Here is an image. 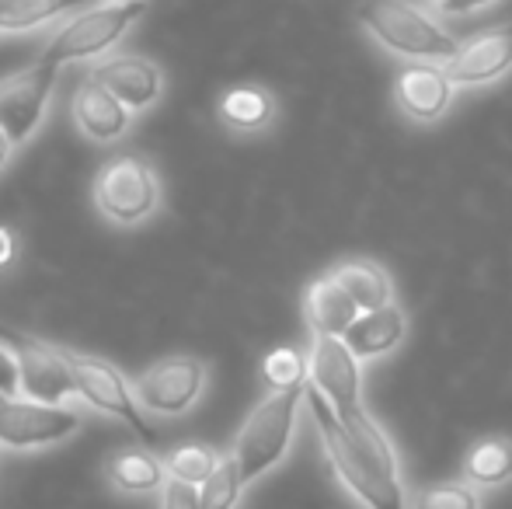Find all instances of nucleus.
<instances>
[{
  "label": "nucleus",
  "instance_id": "obj_14",
  "mask_svg": "<svg viewBox=\"0 0 512 509\" xmlns=\"http://www.w3.org/2000/svg\"><path fill=\"white\" fill-rule=\"evenodd\" d=\"M453 88L443 63H418L408 60V67L398 70L394 77V98L398 109L405 112L411 123H436L446 116L453 105Z\"/></svg>",
  "mask_w": 512,
  "mask_h": 509
},
{
  "label": "nucleus",
  "instance_id": "obj_22",
  "mask_svg": "<svg viewBox=\"0 0 512 509\" xmlns=\"http://www.w3.org/2000/svg\"><path fill=\"white\" fill-rule=\"evenodd\" d=\"M464 475L471 485H506L512 478V443L481 440L464 461Z\"/></svg>",
  "mask_w": 512,
  "mask_h": 509
},
{
  "label": "nucleus",
  "instance_id": "obj_20",
  "mask_svg": "<svg viewBox=\"0 0 512 509\" xmlns=\"http://www.w3.org/2000/svg\"><path fill=\"white\" fill-rule=\"evenodd\" d=\"M108 482L119 492H133V496H143V492H157L168 482V468L164 461H157L147 450H122L108 461Z\"/></svg>",
  "mask_w": 512,
  "mask_h": 509
},
{
  "label": "nucleus",
  "instance_id": "obj_9",
  "mask_svg": "<svg viewBox=\"0 0 512 509\" xmlns=\"http://www.w3.org/2000/svg\"><path fill=\"white\" fill-rule=\"evenodd\" d=\"M140 405L154 415H185L206 391V363L196 356H164L133 381Z\"/></svg>",
  "mask_w": 512,
  "mask_h": 509
},
{
  "label": "nucleus",
  "instance_id": "obj_25",
  "mask_svg": "<svg viewBox=\"0 0 512 509\" xmlns=\"http://www.w3.org/2000/svg\"><path fill=\"white\" fill-rule=\"evenodd\" d=\"M262 374H265V381L272 384V391H283V387L304 384L310 377V367L297 349H272L262 363Z\"/></svg>",
  "mask_w": 512,
  "mask_h": 509
},
{
  "label": "nucleus",
  "instance_id": "obj_28",
  "mask_svg": "<svg viewBox=\"0 0 512 509\" xmlns=\"http://www.w3.org/2000/svg\"><path fill=\"white\" fill-rule=\"evenodd\" d=\"M0 394L4 398H18L21 394V363L11 342H0Z\"/></svg>",
  "mask_w": 512,
  "mask_h": 509
},
{
  "label": "nucleus",
  "instance_id": "obj_6",
  "mask_svg": "<svg viewBox=\"0 0 512 509\" xmlns=\"http://www.w3.org/2000/svg\"><path fill=\"white\" fill-rule=\"evenodd\" d=\"M81 415L70 405L35 398H4L0 401V447L7 450H46L77 433Z\"/></svg>",
  "mask_w": 512,
  "mask_h": 509
},
{
  "label": "nucleus",
  "instance_id": "obj_32",
  "mask_svg": "<svg viewBox=\"0 0 512 509\" xmlns=\"http://www.w3.org/2000/svg\"><path fill=\"white\" fill-rule=\"evenodd\" d=\"M108 4H133V0H108Z\"/></svg>",
  "mask_w": 512,
  "mask_h": 509
},
{
  "label": "nucleus",
  "instance_id": "obj_4",
  "mask_svg": "<svg viewBox=\"0 0 512 509\" xmlns=\"http://www.w3.org/2000/svg\"><path fill=\"white\" fill-rule=\"evenodd\" d=\"M307 401V381L272 391L255 412L248 415L244 429L234 440V461L241 468L244 485L258 482L265 471H272L286 457L297 429V412Z\"/></svg>",
  "mask_w": 512,
  "mask_h": 509
},
{
  "label": "nucleus",
  "instance_id": "obj_33",
  "mask_svg": "<svg viewBox=\"0 0 512 509\" xmlns=\"http://www.w3.org/2000/svg\"><path fill=\"white\" fill-rule=\"evenodd\" d=\"M0 401H4V394H0Z\"/></svg>",
  "mask_w": 512,
  "mask_h": 509
},
{
  "label": "nucleus",
  "instance_id": "obj_16",
  "mask_svg": "<svg viewBox=\"0 0 512 509\" xmlns=\"http://www.w3.org/2000/svg\"><path fill=\"white\" fill-rule=\"evenodd\" d=\"M359 314H363L359 304L331 272L307 286V321L314 335H338V339H345V332H349Z\"/></svg>",
  "mask_w": 512,
  "mask_h": 509
},
{
  "label": "nucleus",
  "instance_id": "obj_2",
  "mask_svg": "<svg viewBox=\"0 0 512 509\" xmlns=\"http://www.w3.org/2000/svg\"><path fill=\"white\" fill-rule=\"evenodd\" d=\"M356 21L373 42L401 60L446 63L460 49V42L436 18L411 0H359Z\"/></svg>",
  "mask_w": 512,
  "mask_h": 509
},
{
  "label": "nucleus",
  "instance_id": "obj_23",
  "mask_svg": "<svg viewBox=\"0 0 512 509\" xmlns=\"http://www.w3.org/2000/svg\"><path fill=\"white\" fill-rule=\"evenodd\" d=\"M241 492H244V478H241V468H237L234 454H230V457H220L216 471L199 485V503H203V509H234L241 503Z\"/></svg>",
  "mask_w": 512,
  "mask_h": 509
},
{
  "label": "nucleus",
  "instance_id": "obj_18",
  "mask_svg": "<svg viewBox=\"0 0 512 509\" xmlns=\"http://www.w3.org/2000/svg\"><path fill=\"white\" fill-rule=\"evenodd\" d=\"M216 116L234 133H262L276 119V98L258 84H237V88L223 91Z\"/></svg>",
  "mask_w": 512,
  "mask_h": 509
},
{
  "label": "nucleus",
  "instance_id": "obj_26",
  "mask_svg": "<svg viewBox=\"0 0 512 509\" xmlns=\"http://www.w3.org/2000/svg\"><path fill=\"white\" fill-rule=\"evenodd\" d=\"M415 509H481V503L467 485H432L415 496Z\"/></svg>",
  "mask_w": 512,
  "mask_h": 509
},
{
  "label": "nucleus",
  "instance_id": "obj_31",
  "mask_svg": "<svg viewBox=\"0 0 512 509\" xmlns=\"http://www.w3.org/2000/svg\"><path fill=\"white\" fill-rule=\"evenodd\" d=\"M11 255H14V241H11V234L0 227V265L11 262Z\"/></svg>",
  "mask_w": 512,
  "mask_h": 509
},
{
  "label": "nucleus",
  "instance_id": "obj_1",
  "mask_svg": "<svg viewBox=\"0 0 512 509\" xmlns=\"http://www.w3.org/2000/svg\"><path fill=\"white\" fill-rule=\"evenodd\" d=\"M307 408L321 433L324 454H328L335 475L345 482V489L366 509H405L398 454L384 429L363 408L338 412L314 384H307Z\"/></svg>",
  "mask_w": 512,
  "mask_h": 509
},
{
  "label": "nucleus",
  "instance_id": "obj_12",
  "mask_svg": "<svg viewBox=\"0 0 512 509\" xmlns=\"http://www.w3.org/2000/svg\"><path fill=\"white\" fill-rule=\"evenodd\" d=\"M443 67L457 88H478V84H495L499 77H506L512 70V21L460 42L453 60H446Z\"/></svg>",
  "mask_w": 512,
  "mask_h": 509
},
{
  "label": "nucleus",
  "instance_id": "obj_13",
  "mask_svg": "<svg viewBox=\"0 0 512 509\" xmlns=\"http://www.w3.org/2000/svg\"><path fill=\"white\" fill-rule=\"evenodd\" d=\"M11 349L21 363V394L25 398L53 401V405H67L70 398H77V381L67 353L35 339H11Z\"/></svg>",
  "mask_w": 512,
  "mask_h": 509
},
{
  "label": "nucleus",
  "instance_id": "obj_11",
  "mask_svg": "<svg viewBox=\"0 0 512 509\" xmlns=\"http://www.w3.org/2000/svg\"><path fill=\"white\" fill-rule=\"evenodd\" d=\"M91 77H95L98 84H105L133 116L154 109L164 95L161 63H154L150 56H140V53H108L102 60H95Z\"/></svg>",
  "mask_w": 512,
  "mask_h": 509
},
{
  "label": "nucleus",
  "instance_id": "obj_19",
  "mask_svg": "<svg viewBox=\"0 0 512 509\" xmlns=\"http://www.w3.org/2000/svg\"><path fill=\"white\" fill-rule=\"evenodd\" d=\"M91 0H0V35H25L60 25Z\"/></svg>",
  "mask_w": 512,
  "mask_h": 509
},
{
  "label": "nucleus",
  "instance_id": "obj_24",
  "mask_svg": "<svg viewBox=\"0 0 512 509\" xmlns=\"http://www.w3.org/2000/svg\"><path fill=\"white\" fill-rule=\"evenodd\" d=\"M216 464H220V457H216L213 447H206V443H185V447L171 450L164 468H168V478H178V482H189V485H203L216 471Z\"/></svg>",
  "mask_w": 512,
  "mask_h": 509
},
{
  "label": "nucleus",
  "instance_id": "obj_7",
  "mask_svg": "<svg viewBox=\"0 0 512 509\" xmlns=\"http://www.w3.org/2000/svg\"><path fill=\"white\" fill-rule=\"evenodd\" d=\"M67 360L77 381V398L88 401L98 412L133 426L143 443H154L150 422L143 419L140 398H136V391L126 384V377H122V370L115 367V363L102 360V356H84V353H67Z\"/></svg>",
  "mask_w": 512,
  "mask_h": 509
},
{
  "label": "nucleus",
  "instance_id": "obj_8",
  "mask_svg": "<svg viewBox=\"0 0 512 509\" xmlns=\"http://www.w3.org/2000/svg\"><path fill=\"white\" fill-rule=\"evenodd\" d=\"M56 74H60V67H49L39 60L21 74L0 81V129L11 136L14 147L28 143L46 123L56 91Z\"/></svg>",
  "mask_w": 512,
  "mask_h": 509
},
{
  "label": "nucleus",
  "instance_id": "obj_3",
  "mask_svg": "<svg viewBox=\"0 0 512 509\" xmlns=\"http://www.w3.org/2000/svg\"><path fill=\"white\" fill-rule=\"evenodd\" d=\"M143 14H147V0H133V4L98 0V4H88L84 11L70 14L67 21L53 28L39 60L49 63V67L102 60V56L115 53V46L133 32Z\"/></svg>",
  "mask_w": 512,
  "mask_h": 509
},
{
  "label": "nucleus",
  "instance_id": "obj_29",
  "mask_svg": "<svg viewBox=\"0 0 512 509\" xmlns=\"http://www.w3.org/2000/svg\"><path fill=\"white\" fill-rule=\"evenodd\" d=\"M495 0H432V7L443 14H453V18H460V14H474L481 11V7H492Z\"/></svg>",
  "mask_w": 512,
  "mask_h": 509
},
{
  "label": "nucleus",
  "instance_id": "obj_21",
  "mask_svg": "<svg viewBox=\"0 0 512 509\" xmlns=\"http://www.w3.org/2000/svg\"><path fill=\"white\" fill-rule=\"evenodd\" d=\"M331 276L349 290V297L359 304V311H377V307L394 304V290L387 272L380 269L377 262H363V258H352V262H342Z\"/></svg>",
  "mask_w": 512,
  "mask_h": 509
},
{
  "label": "nucleus",
  "instance_id": "obj_10",
  "mask_svg": "<svg viewBox=\"0 0 512 509\" xmlns=\"http://www.w3.org/2000/svg\"><path fill=\"white\" fill-rule=\"evenodd\" d=\"M310 384L338 408V412H352L363 408V374H359V356L352 346L338 335H314V349H310Z\"/></svg>",
  "mask_w": 512,
  "mask_h": 509
},
{
  "label": "nucleus",
  "instance_id": "obj_17",
  "mask_svg": "<svg viewBox=\"0 0 512 509\" xmlns=\"http://www.w3.org/2000/svg\"><path fill=\"white\" fill-rule=\"evenodd\" d=\"M401 339H405V314H401L398 304L363 311L345 332V342H349L359 360H377V356L391 353Z\"/></svg>",
  "mask_w": 512,
  "mask_h": 509
},
{
  "label": "nucleus",
  "instance_id": "obj_15",
  "mask_svg": "<svg viewBox=\"0 0 512 509\" xmlns=\"http://www.w3.org/2000/svg\"><path fill=\"white\" fill-rule=\"evenodd\" d=\"M70 112H74L77 129H81L91 143H102V147L119 143L122 136L129 133V126H133V112L91 74H88V81L77 84Z\"/></svg>",
  "mask_w": 512,
  "mask_h": 509
},
{
  "label": "nucleus",
  "instance_id": "obj_5",
  "mask_svg": "<svg viewBox=\"0 0 512 509\" xmlns=\"http://www.w3.org/2000/svg\"><path fill=\"white\" fill-rule=\"evenodd\" d=\"M161 175L140 154H119L95 175V206L115 227H140L161 210Z\"/></svg>",
  "mask_w": 512,
  "mask_h": 509
},
{
  "label": "nucleus",
  "instance_id": "obj_27",
  "mask_svg": "<svg viewBox=\"0 0 512 509\" xmlns=\"http://www.w3.org/2000/svg\"><path fill=\"white\" fill-rule=\"evenodd\" d=\"M161 509H203V503H199V485L168 478L161 489Z\"/></svg>",
  "mask_w": 512,
  "mask_h": 509
},
{
  "label": "nucleus",
  "instance_id": "obj_30",
  "mask_svg": "<svg viewBox=\"0 0 512 509\" xmlns=\"http://www.w3.org/2000/svg\"><path fill=\"white\" fill-rule=\"evenodd\" d=\"M11 154H14V143H11V136H7L4 129H0V171H4L7 164H11Z\"/></svg>",
  "mask_w": 512,
  "mask_h": 509
}]
</instances>
